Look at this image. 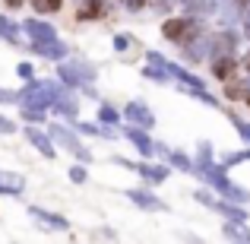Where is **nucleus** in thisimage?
I'll return each mask as SVG.
<instances>
[{"instance_id":"1","label":"nucleus","mask_w":250,"mask_h":244,"mask_svg":"<svg viewBox=\"0 0 250 244\" xmlns=\"http://www.w3.org/2000/svg\"><path fill=\"white\" fill-rule=\"evenodd\" d=\"M0 130H13V124H10V121H3V117H0Z\"/></svg>"}]
</instances>
